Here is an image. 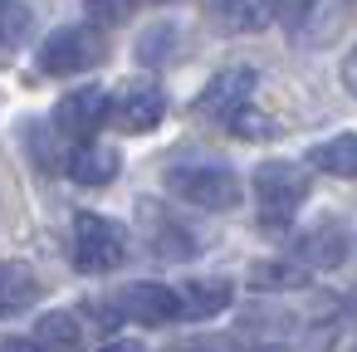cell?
<instances>
[{
    "mask_svg": "<svg viewBox=\"0 0 357 352\" xmlns=\"http://www.w3.org/2000/svg\"><path fill=\"white\" fill-rule=\"evenodd\" d=\"M152 6H172V0H152Z\"/></svg>",
    "mask_w": 357,
    "mask_h": 352,
    "instance_id": "cell-24",
    "label": "cell"
},
{
    "mask_svg": "<svg viewBox=\"0 0 357 352\" xmlns=\"http://www.w3.org/2000/svg\"><path fill=\"white\" fill-rule=\"evenodd\" d=\"M167 191L191 201V206H201V211H235L240 206V176L225 171V167H206V162L172 167L167 171Z\"/></svg>",
    "mask_w": 357,
    "mask_h": 352,
    "instance_id": "cell-3",
    "label": "cell"
},
{
    "mask_svg": "<svg viewBox=\"0 0 357 352\" xmlns=\"http://www.w3.org/2000/svg\"><path fill=\"white\" fill-rule=\"evenodd\" d=\"M225 128H230L235 137H250V142H264V137H274V132H279V128H274L264 113H255L250 103H245V108H235V113L225 118Z\"/></svg>",
    "mask_w": 357,
    "mask_h": 352,
    "instance_id": "cell-16",
    "label": "cell"
},
{
    "mask_svg": "<svg viewBox=\"0 0 357 352\" xmlns=\"http://www.w3.org/2000/svg\"><path fill=\"white\" fill-rule=\"evenodd\" d=\"M98 352H142V347H132V342H103Z\"/></svg>",
    "mask_w": 357,
    "mask_h": 352,
    "instance_id": "cell-22",
    "label": "cell"
},
{
    "mask_svg": "<svg viewBox=\"0 0 357 352\" xmlns=\"http://www.w3.org/2000/svg\"><path fill=\"white\" fill-rule=\"evenodd\" d=\"M69 254H74V269H84V274H108V269L123 264L128 240H123V230H118L108 215L79 211V215H74V245H69Z\"/></svg>",
    "mask_w": 357,
    "mask_h": 352,
    "instance_id": "cell-2",
    "label": "cell"
},
{
    "mask_svg": "<svg viewBox=\"0 0 357 352\" xmlns=\"http://www.w3.org/2000/svg\"><path fill=\"white\" fill-rule=\"evenodd\" d=\"M298 254H303V264H313V269H333V264L347 259V235H342L337 225H318L313 235H303Z\"/></svg>",
    "mask_w": 357,
    "mask_h": 352,
    "instance_id": "cell-12",
    "label": "cell"
},
{
    "mask_svg": "<svg viewBox=\"0 0 357 352\" xmlns=\"http://www.w3.org/2000/svg\"><path fill=\"white\" fill-rule=\"evenodd\" d=\"M118 313H123V318H137V323H147V328H157V323L181 318V293H172L167 284H128V289L118 293Z\"/></svg>",
    "mask_w": 357,
    "mask_h": 352,
    "instance_id": "cell-7",
    "label": "cell"
},
{
    "mask_svg": "<svg viewBox=\"0 0 357 352\" xmlns=\"http://www.w3.org/2000/svg\"><path fill=\"white\" fill-rule=\"evenodd\" d=\"M255 196H259V220H264V230L284 235V230L294 225L303 196H308V171L294 167V162H264V167L255 171Z\"/></svg>",
    "mask_w": 357,
    "mask_h": 352,
    "instance_id": "cell-1",
    "label": "cell"
},
{
    "mask_svg": "<svg viewBox=\"0 0 357 352\" xmlns=\"http://www.w3.org/2000/svg\"><path fill=\"white\" fill-rule=\"evenodd\" d=\"M342 84H347V93L357 98V49H352V54L342 59Z\"/></svg>",
    "mask_w": 357,
    "mask_h": 352,
    "instance_id": "cell-20",
    "label": "cell"
},
{
    "mask_svg": "<svg viewBox=\"0 0 357 352\" xmlns=\"http://www.w3.org/2000/svg\"><path fill=\"white\" fill-rule=\"evenodd\" d=\"M6 352H45L35 337H6Z\"/></svg>",
    "mask_w": 357,
    "mask_h": 352,
    "instance_id": "cell-21",
    "label": "cell"
},
{
    "mask_svg": "<svg viewBox=\"0 0 357 352\" xmlns=\"http://www.w3.org/2000/svg\"><path fill=\"white\" fill-rule=\"evenodd\" d=\"M259 352H289V347H259Z\"/></svg>",
    "mask_w": 357,
    "mask_h": 352,
    "instance_id": "cell-23",
    "label": "cell"
},
{
    "mask_svg": "<svg viewBox=\"0 0 357 352\" xmlns=\"http://www.w3.org/2000/svg\"><path fill=\"white\" fill-rule=\"evenodd\" d=\"M250 284H255V289H303V284H308V269L274 259V264H255V269H250Z\"/></svg>",
    "mask_w": 357,
    "mask_h": 352,
    "instance_id": "cell-15",
    "label": "cell"
},
{
    "mask_svg": "<svg viewBox=\"0 0 357 352\" xmlns=\"http://www.w3.org/2000/svg\"><path fill=\"white\" fill-rule=\"evenodd\" d=\"M35 342L45 352H79L84 347V323L74 313H45L35 323Z\"/></svg>",
    "mask_w": 357,
    "mask_h": 352,
    "instance_id": "cell-11",
    "label": "cell"
},
{
    "mask_svg": "<svg viewBox=\"0 0 357 352\" xmlns=\"http://www.w3.org/2000/svg\"><path fill=\"white\" fill-rule=\"evenodd\" d=\"M40 298V279L30 264H6V274H0V308L6 313H20L25 303Z\"/></svg>",
    "mask_w": 357,
    "mask_h": 352,
    "instance_id": "cell-14",
    "label": "cell"
},
{
    "mask_svg": "<svg viewBox=\"0 0 357 352\" xmlns=\"http://www.w3.org/2000/svg\"><path fill=\"white\" fill-rule=\"evenodd\" d=\"M162 118H167V98L152 84H137V89H128V93L113 98V123L123 132H152Z\"/></svg>",
    "mask_w": 357,
    "mask_h": 352,
    "instance_id": "cell-8",
    "label": "cell"
},
{
    "mask_svg": "<svg viewBox=\"0 0 357 352\" xmlns=\"http://www.w3.org/2000/svg\"><path fill=\"white\" fill-rule=\"evenodd\" d=\"M191 352H240V342L235 337H201Z\"/></svg>",
    "mask_w": 357,
    "mask_h": 352,
    "instance_id": "cell-19",
    "label": "cell"
},
{
    "mask_svg": "<svg viewBox=\"0 0 357 352\" xmlns=\"http://www.w3.org/2000/svg\"><path fill=\"white\" fill-rule=\"evenodd\" d=\"M308 167L313 171H328V176H357V137L342 132L333 142H318L308 152Z\"/></svg>",
    "mask_w": 357,
    "mask_h": 352,
    "instance_id": "cell-13",
    "label": "cell"
},
{
    "mask_svg": "<svg viewBox=\"0 0 357 352\" xmlns=\"http://www.w3.org/2000/svg\"><path fill=\"white\" fill-rule=\"evenodd\" d=\"M211 15L230 30H250L255 25V10H250V0H211Z\"/></svg>",
    "mask_w": 357,
    "mask_h": 352,
    "instance_id": "cell-17",
    "label": "cell"
},
{
    "mask_svg": "<svg viewBox=\"0 0 357 352\" xmlns=\"http://www.w3.org/2000/svg\"><path fill=\"white\" fill-rule=\"evenodd\" d=\"M313 6H318V0H269V15H274L279 25H298Z\"/></svg>",
    "mask_w": 357,
    "mask_h": 352,
    "instance_id": "cell-18",
    "label": "cell"
},
{
    "mask_svg": "<svg viewBox=\"0 0 357 352\" xmlns=\"http://www.w3.org/2000/svg\"><path fill=\"white\" fill-rule=\"evenodd\" d=\"M230 308V284L225 279H191L181 289V318H215Z\"/></svg>",
    "mask_w": 357,
    "mask_h": 352,
    "instance_id": "cell-9",
    "label": "cell"
},
{
    "mask_svg": "<svg viewBox=\"0 0 357 352\" xmlns=\"http://www.w3.org/2000/svg\"><path fill=\"white\" fill-rule=\"evenodd\" d=\"M103 123H113V98H108L98 84L74 89V93L59 98V108H54V132H59L64 142H89Z\"/></svg>",
    "mask_w": 357,
    "mask_h": 352,
    "instance_id": "cell-5",
    "label": "cell"
},
{
    "mask_svg": "<svg viewBox=\"0 0 357 352\" xmlns=\"http://www.w3.org/2000/svg\"><path fill=\"white\" fill-rule=\"evenodd\" d=\"M250 93H255V69H245V64L220 69V74L201 89L196 113H201V118H230L235 108H245V103H250Z\"/></svg>",
    "mask_w": 357,
    "mask_h": 352,
    "instance_id": "cell-6",
    "label": "cell"
},
{
    "mask_svg": "<svg viewBox=\"0 0 357 352\" xmlns=\"http://www.w3.org/2000/svg\"><path fill=\"white\" fill-rule=\"evenodd\" d=\"M69 176L84 181V186H103V181L118 176V152H113V147H98V142L74 147V157H69Z\"/></svg>",
    "mask_w": 357,
    "mask_h": 352,
    "instance_id": "cell-10",
    "label": "cell"
},
{
    "mask_svg": "<svg viewBox=\"0 0 357 352\" xmlns=\"http://www.w3.org/2000/svg\"><path fill=\"white\" fill-rule=\"evenodd\" d=\"M98 59H103V40L93 25H64L40 45V69L50 79H74V74L93 69Z\"/></svg>",
    "mask_w": 357,
    "mask_h": 352,
    "instance_id": "cell-4",
    "label": "cell"
}]
</instances>
